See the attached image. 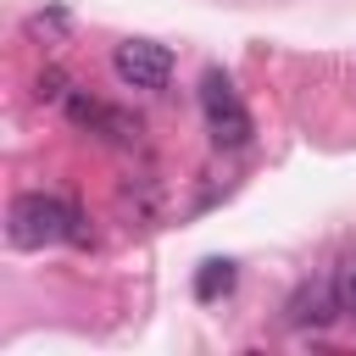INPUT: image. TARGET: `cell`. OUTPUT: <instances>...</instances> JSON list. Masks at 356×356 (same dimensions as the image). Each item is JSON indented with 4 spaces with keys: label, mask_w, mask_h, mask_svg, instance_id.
I'll list each match as a JSON object with an SVG mask.
<instances>
[{
    "label": "cell",
    "mask_w": 356,
    "mask_h": 356,
    "mask_svg": "<svg viewBox=\"0 0 356 356\" xmlns=\"http://www.w3.org/2000/svg\"><path fill=\"white\" fill-rule=\"evenodd\" d=\"M334 317H345V300H339V278H317V284H300L284 306V323L289 328H328Z\"/></svg>",
    "instance_id": "cell-4"
},
{
    "label": "cell",
    "mask_w": 356,
    "mask_h": 356,
    "mask_svg": "<svg viewBox=\"0 0 356 356\" xmlns=\"http://www.w3.org/2000/svg\"><path fill=\"white\" fill-rule=\"evenodd\" d=\"M200 117H206V134H211L217 150H245L250 134H256V122H250L239 89H234L228 72H217V67L200 78Z\"/></svg>",
    "instance_id": "cell-2"
},
{
    "label": "cell",
    "mask_w": 356,
    "mask_h": 356,
    "mask_svg": "<svg viewBox=\"0 0 356 356\" xmlns=\"http://www.w3.org/2000/svg\"><path fill=\"white\" fill-rule=\"evenodd\" d=\"M6 239L11 250H44V245H89L83 211L61 195H17L6 211Z\"/></svg>",
    "instance_id": "cell-1"
},
{
    "label": "cell",
    "mask_w": 356,
    "mask_h": 356,
    "mask_svg": "<svg viewBox=\"0 0 356 356\" xmlns=\"http://www.w3.org/2000/svg\"><path fill=\"white\" fill-rule=\"evenodd\" d=\"M111 72L128 83V89H167L172 78V50L156 44V39H122L111 50Z\"/></svg>",
    "instance_id": "cell-3"
},
{
    "label": "cell",
    "mask_w": 356,
    "mask_h": 356,
    "mask_svg": "<svg viewBox=\"0 0 356 356\" xmlns=\"http://www.w3.org/2000/svg\"><path fill=\"white\" fill-rule=\"evenodd\" d=\"M339 300H345V317H356V261L339 273Z\"/></svg>",
    "instance_id": "cell-8"
},
{
    "label": "cell",
    "mask_w": 356,
    "mask_h": 356,
    "mask_svg": "<svg viewBox=\"0 0 356 356\" xmlns=\"http://www.w3.org/2000/svg\"><path fill=\"white\" fill-rule=\"evenodd\" d=\"M39 100H67V78L50 67V72H39Z\"/></svg>",
    "instance_id": "cell-7"
},
{
    "label": "cell",
    "mask_w": 356,
    "mask_h": 356,
    "mask_svg": "<svg viewBox=\"0 0 356 356\" xmlns=\"http://www.w3.org/2000/svg\"><path fill=\"white\" fill-rule=\"evenodd\" d=\"M67 117H72L78 128L111 139V145H134V139H139V117H128V111H117V106H106V100H89V95H78V89L67 95Z\"/></svg>",
    "instance_id": "cell-5"
},
{
    "label": "cell",
    "mask_w": 356,
    "mask_h": 356,
    "mask_svg": "<svg viewBox=\"0 0 356 356\" xmlns=\"http://www.w3.org/2000/svg\"><path fill=\"white\" fill-rule=\"evenodd\" d=\"M222 289H234V261H206V273L195 278V295L200 300H217Z\"/></svg>",
    "instance_id": "cell-6"
}]
</instances>
